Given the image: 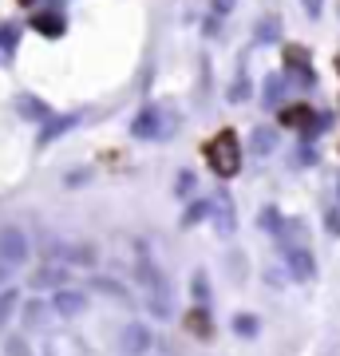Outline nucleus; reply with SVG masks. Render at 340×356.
Masks as SVG:
<instances>
[{"label": "nucleus", "mask_w": 340, "mask_h": 356, "mask_svg": "<svg viewBox=\"0 0 340 356\" xmlns=\"http://www.w3.org/2000/svg\"><path fill=\"white\" fill-rule=\"evenodd\" d=\"M337 67H340V60H337Z\"/></svg>", "instance_id": "a211bd4d"}, {"label": "nucleus", "mask_w": 340, "mask_h": 356, "mask_svg": "<svg viewBox=\"0 0 340 356\" xmlns=\"http://www.w3.org/2000/svg\"><path fill=\"white\" fill-rule=\"evenodd\" d=\"M285 266H289V273L297 281H309L316 273V261H313V254L305 250V245H289V254H285Z\"/></svg>", "instance_id": "20e7f679"}, {"label": "nucleus", "mask_w": 340, "mask_h": 356, "mask_svg": "<svg viewBox=\"0 0 340 356\" xmlns=\"http://www.w3.org/2000/svg\"><path fill=\"white\" fill-rule=\"evenodd\" d=\"M325 226H328V234H332V238H340V214H337V210H328Z\"/></svg>", "instance_id": "4468645a"}, {"label": "nucleus", "mask_w": 340, "mask_h": 356, "mask_svg": "<svg viewBox=\"0 0 340 356\" xmlns=\"http://www.w3.org/2000/svg\"><path fill=\"white\" fill-rule=\"evenodd\" d=\"M301 4H305V13L313 16V20L321 16V8H325V0H301Z\"/></svg>", "instance_id": "dca6fc26"}, {"label": "nucleus", "mask_w": 340, "mask_h": 356, "mask_svg": "<svg viewBox=\"0 0 340 356\" xmlns=\"http://www.w3.org/2000/svg\"><path fill=\"white\" fill-rule=\"evenodd\" d=\"M281 127H297V131H305V135H313V107H305V103L285 107V111H281Z\"/></svg>", "instance_id": "423d86ee"}, {"label": "nucleus", "mask_w": 340, "mask_h": 356, "mask_svg": "<svg viewBox=\"0 0 340 356\" xmlns=\"http://www.w3.org/2000/svg\"><path fill=\"white\" fill-rule=\"evenodd\" d=\"M151 344H154V337H151L147 325H139V321H135V325H127V332H123V353L127 356H143Z\"/></svg>", "instance_id": "39448f33"}, {"label": "nucleus", "mask_w": 340, "mask_h": 356, "mask_svg": "<svg viewBox=\"0 0 340 356\" xmlns=\"http://www.w3.org/2000/svg\"><path fill=\"white\" fill-rule=\"evenodd\" d=\"M281 91H285V76H269L265 79V107H277Z\"/></svg>", "instance_id": "9b49d317"}, {"label": "nucleus", "mask_w": 340, "mask_h": 356, "mask_svg": "<svg viewBox=\"0 0 340 356\" xmlns=\"http://www.w3.org/2000/svg\"><path fill=\"white\" fill-rule=\"evenodd\" d=\"M206 163L218 178H234L241 170V143L234 131H218L214 139L206 143Z\"/></svg>", "instance_id": "f257e3e1"}, {"label": "nucleus", "mask_w": 340, "mask_h": 356, "mask_svg": "<svg viewBox=\"0 0 340 356\" xmlns=\"http://www.w3.org/2000/svg\"><path fill=\"white\" fill-rule=\"evenodd\" d=\"M194 297H198L202 305L210 301V285H206V273H194Z\"/></svg>", "instance_id": "ddd939ff"}, {"label": "nucleus", "mask_w": 340, "mask_h": 356, "mask_svg": "<svg viewBox=\"0 0 340 356\" xmlns=\"http://www.w3.org/2000/svg\"><path fill=\"white\" fill-rule=\"evenodd\" d=\"M321 356H337V344L328 341V344H325V348H321Z\"/></svg>", "instance_id": "f3484780"}, {"label": "nucleus", "mask_w": 340, "mask_h": 356, "mask_svg": "<svg viewBox=\"0 0 340 356\" xmlns=\"http://www.w3.org/2000/svg\"><path fill=\"white\" fill-rule=\"evenodd\" d=\"M273 147H277V135H273L269 127H257V131H250V151H253V154H269Z\"/></svg>", "instance_id": "0eeeda50"}, {"label": "nucleus", "mask_w": 340, "mask_h": 356, "mask_svg": "<svg viewBox=\"0 0 340 356\" xmlns=\"http://www.w3.org/2000/svg\"><path fill=\"white\" fill-rule=\"evenodd\" d=\"M234 332H238V337H257V317L238 313V317H234Z\"/></svg>", "instance_id": "f8f14e48"}, {"label": "nucleus", "mask_w": 340, "mask_h": 356, "mask_svg": "<svg viewBox=\"0 0 340 356\" xmlns=\"http://www.w3.org/2000/svg\"><path fill=\"white\" fill-rule=\"evenodd\" d=\"M210 4H214L218 16H226V13H234V4H238V0H210Z\"/></svg>", "instance_id": "2eb2a0df"}, {"label": "nucleus", "mask_w": 340, "mask_h": 356, "mask_svg": "<svg viewBox=\"0 0 340 356\" xmlns=\"http://www.w3.org/2000/svg\"><path fill=\"white\" fill-rule=\"evenodd\" d=\"M135 135H139V139H154V135H159V111H143V119L139 123H135Z\"/></svg>", "instance_id": "9d476101"}, {"label": "nucleus", "mask_w": 340, "mask_h": 356, "mask_svg": "<svg viewBox=\"0 0 340 356\" xmlns=\"http://www.w3.org/2000/svg\"><path fill=\"white\" fill-rule=\"evenodd\" d=\"M186 329L194 332V337H210V313H206V309L186 313Z\"/></svg>", "instance_id": "1a4fd4ad"}, {"label": "nucleus", "mask_w": 340, "mask_h": 356, "mask_svg": "<svg viewBox=\"0 0 340 356\" xmlns=\"http://www.w3.org/2000/svg\"><path fill=\"white\" fill-rule=\"evenodd\" d=\"M210 222L222 238H229L234 229H238V210H234V198L229 194H214V202H210Z\"/></svg>", "instance_id": "f03ea898"}, {"label": "nucleus", "mask_w": 340, "mask_h": 356, "mask_svg": "<svg viewBox=\"0 0 340 356\" xmlns=\"http://www.w3.org/2000/svg\"><path fill=\"white\" fill-rule=\"evenodd\" d=\"M285 60H289L293 79H297L301 88H313V83H316V72H313V64H309V56H305V48H285Z\"/></svg>", "instance_id": "7ed1b4c3"}, {"label": "nucleus", "mask_w": 340, "mask_h": 356, "mask_svg": "<svg viewBox=\"0 0 340 356\" xmlns=\"http://www.w3.org/2000/svg\"><path fill=\"white\" fill-rule=\"evenodd\" d=\"M253 40H257V44H273V40H281V20L277 16H265L261 24L253 28Z\"/></svg>", "instance_id": "6e6552de"}]
</instances>
